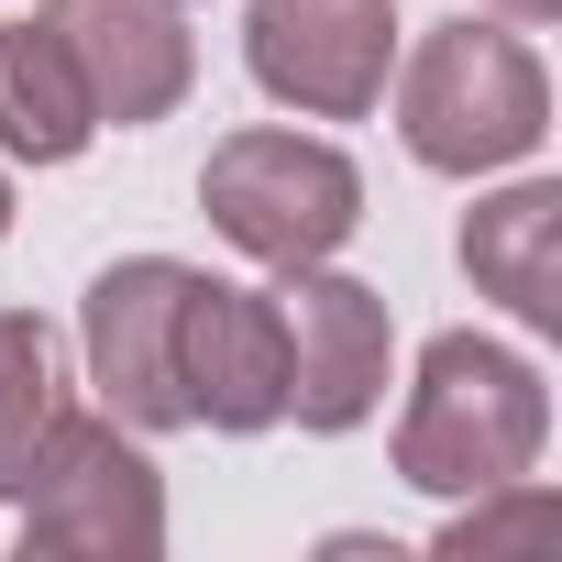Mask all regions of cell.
<instances>
[{"mask_svg": "<svg viewBox=\"0 0 562 562\" xmlns=\"http://www.w3.org/2000/svg\"><path fill=\"white\" fill-rule=\"evenodd\" d=\"M67 419H78V397H67V342H56V321L12 310V321H0V496L34 485V463L67 441Z\"/></svg>", "mask_w": 562, "mask_h": 562, "instance_id": "12", "label": "cell"}, {"mask_svg": "<svg viewBox=\"0 0 562 562\" xmlns=\"http://www.w3.org/2000/svg\"><path fill=\"white\" fill-rule=\"evenodd\" d=\"M540 540H562V496L551 485H485V496H463V518L441 529V551L452 562H485V551H540Z\"/></svg>", "mask_w": 562, "mask_h": 562, "instance_id": "13", "label": "cell"}, {"mask_svg": "<svg viewBox=\"0 0 562 562\" xmlns=\"http://www.w3.org/2000/svg\"><path fill=\"white\" fill-rule=\"evenodd\" d=\"M243 67L299 122H364L397 67V0H254Z\"/></svg>", "mask_w": 562, "mask_h": 562, "instance_id": "5", "label": "cell"}, {"mask_svg": "<svg viewBox=\"0 0 562 562\" xmlns=\"http://www.w3.org/2000/svg\"><path fill=\"white\" fill-rule=\"evenodd\" d=\"M45 34L67 45V67H78L100 133H111V122H122V133L166 122V111L188 100V78H199V45H188V23H177V0H45Z\"/></svg>", "mask_w": 562, "mask_h": 562, "instance_id": "9", "label": "cell"}, {"mask_svg": "<svg viewBox=\"0 0 562 562\" xmlns=\"http://www.w3.org/2000/svg\"><path fill=\"white\" fill-rule=\"evenodd\" d=\"M0 232H12V177H0Z\"/></svg>", "mask_w": 562, "mask_h": 562, "instance_id": "15", "label": "cell"}, {"mask_svg": "<svg viewBox=\"0 0 562 562\" xmlns=\"http://www.w3.org/2000/svg\"><path fill=\"white\" fill-rule=\"evenodd\" d=\"M496 12H507V23H551V12H562V0H496Z\"/></svg>", "mask_w": 562, "mask_h": 562, "instance_id": "14", "label": "cell"}, {"mask_svg": "<svg viewBox=\"0 0 562 562\" xmlns=\"http://www.w3.org/2000/svg\"><path fill=\"white\" fill-rule=\"evenodd\" d=\"M177 254H122L89 276V310H78V342H89V386L122 430H177V299H188Z\"/></svg>", "mask_w": 562, "mask_h": 562, "instance_id": "7", "label": "cell"}, {"mask_svg": "<svg viewBox=\"0 0 562 562\" xmlns=\"http://www.w3.org/2000/svg\"><path fill=\"white\" fill-rule=\"evenodd\" d=\"M100 133L67 45L45 23H0V155H23V166H78Z\"/></svg>", "mask_w": 562, "mask_h": 562, "instance_id": "11", "label": "cell"}, {"mask_svg": "<svg viewBox=\"0 0 562 562\" xmlns=\"http://www.w3.org/2000/svg\"><path fill=\"white\" fill-rule=\"evenodd\" d=\"M276 321H288V419H299V430H364L375 397H386V364H397L386 299L364 288V276L288 265Z\"/></svg>", "mask_w": 562, "mask_h": 562, "instance_id": "6", "label": "cell"}, {"mask_svg": "<svg viewBox=\"0 0 562 562\" xmlns=\"http://www.w3.org/2000/svg\"><path fill=\"white\" fill-rule=\"evenodd\" d=\"M177 12H188V0H177Z\"/></svg>", "mask_w": 562, "mask_h": 562, "instance_id": "16", "label": "cell"}, {"mask_svg": "<svg viewBox=\"0 0 562 562\" xmlns=\"http://www.w3.org/2000/svg\"><path fill=\"white\" fill-rule=\"evenodd\" d=\"M551 441V386L529 353L485 342V331H441L419 353V386H408V419H397V474L419 496H485V485H518Z\"/></svg>", "mask_w": 562, "mask_h": 562, "instance_id": "1", "label": "cell"}, {"mask_svg": "<svg viewBox=\"0 0 562 562\" xmlns=\"http://www.w3.org/2000/svg\"><path fill=\"white\" fill-rule=\"evenodd\" d=\"M177 408L210 430H276L288 419V321L254 288L188 276L177 299Z\"/></svg>", "mask_w": 562, "mask_h": 562, "instance_id": "8", "label": "cell"}, {"mask_svg": "<svg viewBox=\"0 0 562 562\" xmlns=\"http://www.w3.org/2000/svg\"><path fill=\"white\" fill-rule=\"evenodd\" d=\"M397 133L430 177H496L529 166L551 133V78L507 23H441L397 67Z\"/></svg>", "mask_w": 562, "mask_h": 562, "instance_id": "2", "label": "cell"}, {"mask_svg": "<svg viewBox=\"0 0 562 562\" xmlns=\"http://www.w3.org/2000/svg\"><path fill=\"white\" fill-rule=\"evenodd\" d=\"M463 276L518 331H562V188L518 177V188L474 199L463 210Z\"/></svg>", "mask_w": 562, "mask_h": 562, "instance_id": "10", "label": "cell"}, {"mask_svg": "<svg viewBox=\"0 0 562 562\" xmlns=\"http://www.w3.org/2000/svg\"><path fill=\"white\" fill-rule=\"evenodd\" d=\"M199 210H210V232H221L232 254H254V265L288 276V265H331V254L353 243L364 177H353V155L321 144V133L254 122V133H221V144H210Z\"/></svg>", "mask_w": 562, "mask_h": 562, "instance_id": "3", "label": "cell"}, {"mask_svg": "<svg viewBox=\"0 0 562 562\" xmlns=\"http://www.w3.org/2000/svg\"><path fill=\"white\" fill-rule=\"evenodd\" d=\"M23 562H155L166 551V474L133 452L122 419H67V441L34 463Z\"/></svg>", "mask_w": 562, "mask_h": 562, "instance_id": "4", "label": "cell"}]
</instances>
